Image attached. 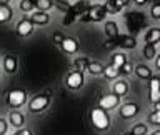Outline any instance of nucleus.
<instances>
[{
    "mask_svg": "<svg viewBox=\"0 0 160 135\" xmlns=\"http://www.w3.org/2000/svg\"><path fill=\"white\" fill-rule=\"evenodd\" d=\"M125 63H127V55H123L122 52H117V53L112 55V65L113 67H117L120 70V67L125 65Z\"/></svg>",
    "mask_w": 160,
    "mask_h": 135,
    "instance_id": "nucleus-24",
    "label": "nucleus"
},
{
    "mask_svg": "<svg viewBox=\"0 0 160 135\" xmlns=\"http://www.w3.org/2000/svg\"><path fill=\"white\" fill-rule=\"evenodd\" d=\"M113 47L117 45V47L120 48H135L137 47V40H135V37H130V35H118L117 38L112 40Z\"/></svg>",
    "mask_w": 160,
    "mask_h": 135,
    "instance_id": "nucleus-10",
    "label": "nucleus"
},
{
    "mask_svg": "<svg viewBox=\"0 0 160 135\" xmlns=\"http://www.w3.org/2000/svg\"><path fill=\"white\" fill-rule=\"evenodd\" d=\"M17 57L15 55H7V57L3 58V68H5V72L7 73H15L17 72Z\"/></svg>",
    "mask_w": 160,
    "mask_h": 135,
    "instance_id": "nucleus-20",
    "label": "nucleus"
},
{
    "mask_svg": "<svg viewBox=\"0 0 160 135\" xmlns=\"http://www.w3.org/2000/svg\"><path fill=\"white\" fill-rule=\"evenodd\" d=\"M152 135H160V128H158V130H155V132H153Z\"/></svg>",
    "mask_w": 160,
    "mask_h": 135,
    "instance_id": "nucleus-41",
    "label": "nucleus"
},
{
    "mask_svg": "<svg viewBox=\"0 0 160 135\" xmlns=\"http://www.w3.org/2000/svg\"><path fill=\"white\" fill-rule=\"evenodd\" d=\"M23 122H25V118H23V115L20 113L18 110H12V112L8 113V123L12 125V127L22 128L23 127Z\"/></svg>",
    "mask_w": 160,
    "mask_h": 135,
    "instance_id": "nucleus-17",
    "label": "nucleus"
},
{
    "mask_svg": "<svg viewBox=\"0 0 160 135\" xmlns=\"http://www.w3.org/2000/svg\"><path fill=\"white\" fill-rule=\"evenodd\" d=\"M65 83H67V87L70 90H78L83 87L85 83V77H83V72H80V70H72V72H68V75L65 77Z\"/></svg>",
    "mask_w": 160,
    "mask_h": 135,
    "instance_id": "nucleus-6",
    "label": "nucleus"
},
{
    "mask_svg": "<svg viewBox=\"0 0 160 135\" xmlns=\"http://www.w3.org/2000/svg\"><path fill=\"white\" fill-rule=\"evenodd\" d=\"M103 32L105 35H107V38L110 40H113V38H117L118 37V23L117 22H113V20H108V22H105L103 25Z\"/></svg>",
    "mask_w": 160,
    "mask_h": 135,
    "instance_id": "nucleus-16",
    "label": "nucleus"
},
{
    "mask_svg": "<svg viewBox=\"0 0 160 135\" xmlns=\"http://www.w3.org/2000/svg\"><path fill=\"white\" fill-rule=\"evenodd\" d=\"M53 7L52 0H37L35 2V8L40 10V12H47V10H50Z\"/></svg>",
    "mask_w": 160,
    "mask_h": 135,
    "instance_id": "nucleus-27",
    "label": "nucleus"
},
{
    "mask_svg": "<svg viewBox=\"0 0 160 135\" xmlns=\"http://www.w3.org/2000/svg\"><path fill=\"white\" fill-rule=\"evenodd\" d=\"M130 133H132V135H147L148 133V127L145 123H137V125H133V127H132Z\"/></svg>",
    "mask_w": 160,
    "mask_h": 135,
    "instance_id": "nucleus-28",
    "label": "nucleus"
},
{
    "mask_svg": "<svg viewBox=\"0 0 160 135\" xmlns=\"http://www.w3.org/2000/svg\"><path fill=\"white\" fill-rule=\"evenodd\" d=\"M142 55L147 60H152L155 58V55H157V48H155V45H150V43H145V47L142 50Z\"/></svg>",
    "mask_w": 160,
    "mask_h": 135,
    "instance_id": "nucleus-25",
    "label": "nucleus"
},
{
    "mask_svg": "<svg viewBox=\"0 0 160 135\" xmlns=\"http://www.w3.org/2000/svg\"><path fill=\"white\" fill-rule=\"evenodd\" d=\"M148 88H150V102L152 103L160 102V77H152L150 78Z\"/></svg>",
    "mask_w": 160,
    "mask_h": 135,
    "instance_id": "nucleus-11",
    "label": "nucleus"
},
{
    "mask_svg": "<svg viewBox=\"0 0 160 135\" xmlns=\"http://www.w3.org/2000/svg\"><path fill=\"white\" fill-rule=\"evenodd\" d=\"M148 0H133V3L137 5V7H143V5H147Z\"/></svg>",
    "mask_w": 160,
    "mask_h": 135,
    "instance_id": "nucleus-37",
    "label": "nucleus"
},
{
    "mask_svg": "<svg viewBox=\"0 0 160 135\" xmlns=\"http://www.w3.org/2000/svg\"><path fill=\"white\" fill-rule=\"evenodd\" d=\"M10 2H12V0H10Z\"/></svg>",
    "mask_w": 160,
    "mask_h": 135,
    "instance_id": "nucleus-45",
    "label": "nucleus"
},
{
    "mask_svg": "<svg viewBox=\"0 0 160 135\" xmlns=\"http://www.w3.org/2000/svg\"><path fill=\"white\" fill-rule=\"evenodd\" d=\"M123 135H132V133H130V132H128V133H123Z\"/></svg>",
    "mask_w": 160,
    "mask_h": 135,
    "instance_id": "nucleus-43",
    "label": "nucleus"
},
{
    "mask_svg": "<svg viewBox=\"0 0 160 135\" xmlns=\"http://www.w3.org/2000/svg\"><path fill=\"white\" fill-rule=\"evenodd\" d=\"M138 110H140V107H138L137 103H133V102H127V103L120 105V108H118V115H120L122 118L128 120V118H133L135 115L138 113Z\"/></svg>",
    "mask_w": 160,
    "mask_h": 135,
    "instance_id": "nucleus-9",
    "label": "nucleus"
},
{
    "mask_svg": "<svg viewBox=\"0 0 160 135\" xmlns=\"http://www.w3.org/2000/svg\"><path fill=\"white\" fill-rule=\"evenodd\" d=\"M28 18L33 25H47L50 22V15L47 12H40V10H35Z\"/></svg>",
    "mask_w": 160,
    "mask_h": 135,
    "instance_id": "nucleus-14",
    "label": "nucleus"
},
{
    "mask_svg": "<svg viewBox=\"0 0 160 135\" xmlns=\"http://www.w3.org/2000/svg\"><path fill=\"white\" fill-rule=\"evenodd\" d=\"M143 40L145 43H150V45H157L160 42V28L158 27H152L147 30V33L143 35Z\"/></svg>",
    "mask_w": 160,
    "mask_h": 135,
    "instance_id": "nucleus-15",
    "label": "nucleus"
},
{
    "mask_svg": "<svg viewBox=\"0 0 160 135\" xmlns=\"http://www.w3.org/2000/svg\"><path fill=\"white\" fill-rule=\"evenodd\" d=\"M13 135H33V132L30 128H18Z\"/></svg>",
    "mask_w": 160,
    "mask_h": 135,
    "instance_id": "nucleus-36",
    "label": "nucleus"
},
{
    "mask_svg": "<svg viewBox=\"0 0 160 135\" xmlns=\"http://www.w3.org/2000/svg\"><path fill=\"white\" fill-rule=\"evenodd\" d=\"M60 47L65 53H77L78 52V42L73 37H65L63 42L60 43Z\"/></svg>",
    "mask_w": 160,
    "mask_h": 135,
    "instance_id": "nucleus-13",
    "label": "nucleus"
},
{
    "mask_svg": "<svg viewBox=\"0 0 160 135\" xmlns=\"http://www.w3.org/2000/svg\"><path fill=\"white\" fill-rule=\"evenodd\" d=\"M103 8L107 10V13H118L120 10H123L125 3L122 0H103Z\"/></svg>",
    "mask_w": 160,
    "mask_h": 135,
    "instance_id": "nucleus-12",
    "label": "nucleus"
},
{
    "mask_svg": "<svg viewBox=\"0 0 160 135\" xmlns=\"http://www.w3.org/2000/svg\"><path fill=\"white\" fill-rule=\"evenodd\" d=\"M113 93L117 95V97H125V95L128 93V82L127 80H117V82L113 83Z\"/></svg>",
    "mask_w": 160,
    "mask_h": 135,
    "instance_id": "nucleus-19",
    "label": "nucleus"
},
{
    "mask_svg": "<svg viewBox=\"0 0 160 135\" xmlns=\"http://www.w3.org/2000/svg\"><path fill=\"white\" fill-rule=\"evenodd\" d=\"M122 2H123V3H125V5H127V3H128V2H130V0H122Z\"/></svg>",
    "mask_w": 160,
    "mask_h": 135,
    "instance_id": "nucleus-42",
    "label": "nucleus"
},
{
    "mask_svg": "<svg viewBox=\"0 0 160 135\" xmlns=\"http://www.w3.org/2000/svg\"><path fill=\"white\" fill-rule=\"evenodd\" d=\"M10 0H0V5H8Z\"/></svg>",
    "mask_w": 160,
    "mask_h": 135,
    "instance_id": "nucleus-40",
    "label": "nucleus"
},
{
    "mask_svg": "<svg viewBox=\"0 0 160 135\" xmlns=\"http://www.w3.org/2000/svg\"><path fill=\"white\" fill-rule=\"evenodd\" d=\"M153 110H158V112H160V102H157V103H153Z\"/></svg>",
    "mask_w": 160,
    "mask_h": 135,
    "instance_id": "nucleus-39",
    "label": "nucleus"
},
{
    "mask_svg": "<svg viewBox=\"0 0 160 135\" xmlns=\"http://www.w3.org/2000/svg\"><path fill=\"white\" fill-rule=\"evenodd\" d=\"M132 72H133V67H132V65H130L128 62L120 67V73H122V75H130Z\"/></svg>",
    "mask_w": 160,
    "mask_h": 135,
    "instance_id": "nucleus-33",
    "label": "nucleus"
},
{
    "mask_svg": "<svg viewBox=\"0 0 160 135\" xmlns=\"http://www.w3.org/2000/svg\"><path fill=\"white\" fill-rule=\"evenodd\" d=\"M148 122L152 125H157V127H158V125H160V112H158V110H153V112L148 115Z\"/></svg>",
    "mask_w": 160,
    "mask_h": 135,
    "instance_id": "nucleus-32",
    "label": "nucleus"
},
{
    "mask_svg": "<svg viewBox=\"0 0 160 135\" xmlns=\"http://www.w3.org/2000/svg\"><path fill=\"white\" fill-rule=\"evenodd\" d=\"M133 70H135V75H137L140 80H150V78L153 77L150 67H148V65H145V63H138Z\"/></svg>",
    "mask_w": 160,
    "mask_h": 135,
    "instance_id": "nucleus-18",
    "label": "nucleus"
},
{
    "mask_svg": "<svg viewBox=\"0 0 160 135\" xmlns=\"http://www.w3.org/2000/svg\"><path fill=\"white\" fill-rule=\"evenodd\" d=\"M155 68H157L158 72H160V55H158L157 58H155Z\"/></svg>",
    "mask_w": 160,
    "mask_h": 135,
    "instance_id": "nucleus-38",
    "label": "nucleus"
},
{
    "mask_svg": "<svg viewBox=\"0 0 160 135\" xmlns=\"http://www.w3.org/2000/svg\"><path fill=\"white\" fill-rule=\"evenodd\" d=\"M52 3H53V7L58 8L62 13H67L70 10V3L67 2V0H52Z\"/></svg>",
    "mask_w": 160,
    "mask_h": 135,
    "instance_id": "nucleus-29",
    "label": "nucleus"
},
{
    "mask_svg": "<svg viewBox=\"0 0 160 135\" xmlns=\"http://www.w3.org/2000/svg\"><path fill=\"white\" fill-rule=\"evenodd\" d=\"M13 17V10L10 5H0V23H7Z\"/></svg>",
    "mask_w": 160,
    "mask_h": 135,
    "instance_id": "nucleus-22",
    "label": "nucleus"
},
{
    "mask_svg": "<svg viewBox=\"0 0 160 135\" xmlns=\"http://www.w3.org/2000/svg\"><path fill=\"white\" fill-rule=\"evenodd\" d=\"M35 8V3L32 0H20V10L22 12H32Z\"/></svg>",
    "mask_w": 160,
    "mask_h": 135,
    "instance_id": "nucleus-31",
    "label": "nucleus"
},
{
    "mask_svg": "<svg viewBox=\"0 0 160 135\" xmlns=\"http://www.w3.org/2000/svg\"><path fill=\"white\" fill-rule=\"evenodd\" d=\"M63 38H65V35H63L62 32H55V33H53V42L57 43V45L62 43V42H63Z\"/></svg>",
    "mask_w": 160,
    "mask_h": 135,
    "instance_id": "nucleus-35",
    "label": "nucleus"
},
{
    "mask_svg": "<svg viewBox=\"0 0 160 135\" xmlns=\"http://www.w3.org/2000/svg\"><path fill=\"white\" fill-rule=\"evenodd\" d=\"M90 60L87 57H78V58H75V62H73V68L75 70H80V72H83V70H87V65H88Z\"/></svg>",
    "mask_w": 160,
    "mask_h": 135,
    "instance_id": "nucleus-26",
    "label": "nucleus"
},
{
    "mask_svg": "<svg viewBox=\"0 0 160 135\" xmlns=\"http://www.w3.org/2000/svg\"><path fill=\"white\" fill-rule=\"evenodd\" d=\"M150 17L153 20H160V2L152 3V7H150Z\"/></svg>",
    "mask_w": 160,
    "mask_h": 135,
    "instance_id": "nucleus-30",
    "label": "nucleus"
},
{
    "mask_svg": "<svg viewBox=\"0 0 160 135\" xmlns=\"http://www.w3.org/2000/svg\"><path fill=\"white\" fill-rule=\"evenodd\" d=\"M32 2H33V3H35V2H37V0H32Z\"/></svg>",
    "mask_w": 160,
    "mask_h": 135,
    "instance_id": "nucleus-44",
    "label": "nucleus"
},
{
    "mask_svg": "<svg viewBox=\"0 0 160 135\" xmlns=\"http://www.w3.org/2000/svg\"><path fill=\"white\" fill-rule=\"evenodd\" d=\"M90 122H92L93 128L103 132V130H107L110 127V122H112V120H110L108 112H105V110H102L98 107V108H93L92 112H90Z\"/></svg>",
    "mask_w": 160,
    "mask_h": 135,
    "instance_id": "nucleus-2",
    "label": "nucleus"
},
{
    "mask_svg": "<svg viewBox=\"0 0 160 135\" xmlns=\"http://www.w3.org/2000/svg\"><path fill=\"white\" fill-rule=\"evenodd\" d=\"M50 102H52V97H50L48 92L35 95V97H32V98H30V102H28V112H32V113L43 112V110L48 108Z\"/></svg>",
    "mask_w": 160,
    "mask_h": 135,
    "instance_id": "nucleus-3",
    "label": "nucleus"
},
{
    "mask_svg": "<svg viewBox=\"0 0 160 135\" xmlns=\"http://www.w3.org/2000/svg\"><path fill=\"white\" fill-rule=\"evenodd\" d=\"M105 17H107V10L103 8V5L95 3L80 17V20L82 22H102V20H105Z\"/></svg>",
    "mask_w": 160,
    "mask_h": 135,
    "instance_id": "nucleus-4",
    "label": "nucleus"
},
{
    "mask_svg": "<svg viewBox=\"0 0 160 135\" xmlns=\"http://www.w3.org/2000/svg\"><path fill=\"white\" fill-rule=\"evenodd\" d=\"M118 103H120V97H117L115 93L103 95V97H100V100H98V107L102 108V110H105V112L117 108Z\"/></svg>",
    "mask_w": 160,
    "mask_h": 135,
    "instance_id": "nucleus-8",
    "label": "nucleus"
},
{
    "mask_svg": "<svg viewBox=\"0 0 160 135\" xmlns=\"http://www.w3.org/2000/svg\"><path fill=\"white\" fill-rule=\"evenodd\" d=\"M33 27L35 25L30 22V18H27V17H23V18H20L18 22H17V27H15V32H17V35L18 37H23V38H27V37H30L32 35V32H33Z\"/></svg>",
    "mask_w": 160,
    "mask_h": 135,
    "instance_id": "nucleus-7",
    "label": "nucleus"
},
{
    "mask_svg": "<svg viewBox=\"0 0 160 135\" xmlns=\"http://www.w3.org/2000/svg\"><path fill=\"white\" fill-rule=\"evenodd\" d=\"M103 68H105V65H102L100 62H95V60H90L88 65H87V72L90 75H102L103 73Z\"/></svg>",
    "mask_w": 160,
    "mask_h": 135,
    "instance_id": "nucleus-21",
    "label": "nucleus"
},
{
    "mask_svg": "<svg viewBox=\"0 0 160 135\" xmlns=\"http://www.w3.org/2000/svg\"><path fill=\"white\" fill-rule=\"evenodd\" d=\"M90 7L92 5H90L88 0H80V2H75L73 5H70V10L63 17V25H70L75 18H80Z\"/></svg>",
    "mask_w": 160,
    "mask_h": 135,
    "instance_id": "nucleus-1",
    "label": "nucleus"
},
{
    "mask_svg": "<svg viewBox=\"0 0 160 135\" xmlns=\"http://www.w3.org/2000/svg\"><path fill=\"white\" fill-rule=\"evenodd\" d=\"M27 102V92L23 88H13L7 93V105L12 108H20Z\"/></svg>",
    "mask_w": 160,
    "mask_h": 135,
    "instance_id": "nucleus-5",
    "label": "nucleus"
},
{
    "mask_svg": "<svg viewBox=\"0 0 160 135\" xmlns=\"http://www.w3.org/2000/svg\"><path fill=\"white\" fill-rule=\"evenodd\" d=\"M8 130V120H5L0 117V135H5Z\"/></svg>",
    "mask_w": 160,
    "mask_h": 135,
    "instance_id": "nucleus-34",
    "label": "nucleus"
},
{
    "mask_svg": "<svg viewBox=\"0 0 160 135\" xmlns=\"http://www.w3.org/2000/svg\"><path fill=\"white\" fill-rule=\"evenodd\" d=\"M103 77L105 78H110V80H117L118 78V75H120V70L117 67H113L112 63L110 65H105V68H103Z\"/></svg>",
    "mask_w": 160,
    "mask_h": 135,
    "instance_id": "nucleus-23",
    "label": "nucleus"
}]
</instances>
